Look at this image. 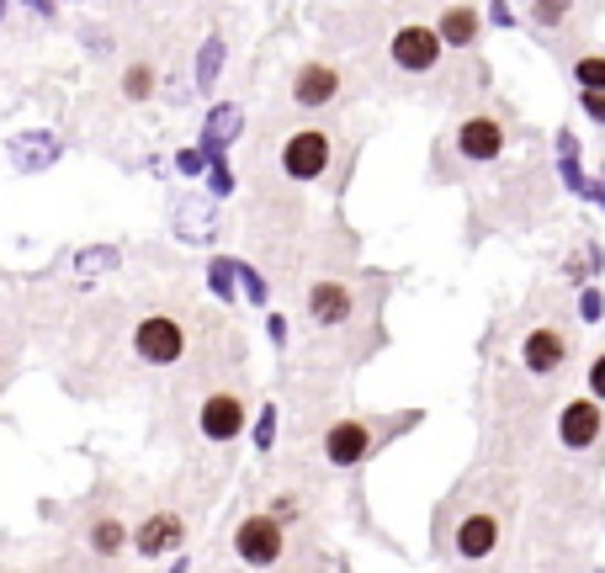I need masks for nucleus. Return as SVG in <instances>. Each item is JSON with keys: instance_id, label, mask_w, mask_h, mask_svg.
Returning <instances> with one entry per match:
<instances>
[{"instance_id": "obj_1", "label": "nucleus", "mask_w": 605, "mask_h": 573, "mask_svg": "<svg viewBox=\"0 0 605 573\" xmlns=\"http://www.w3.org/2000/svg\"><path fill=\"white\" fill-rule=\"evenodd\" d=\"M334 159V139L324 128H298V133H287V144H282V170L293 176V181H319L324 170H330Z\"/></svg>"}, {"instance_id": "obj_2", "label": "nucleus", "mask_w": 605, "mask_h": 573, "mask_svg": "<svg viewBox=\"0 0 605 573\" xmlns=\"http://www.w3.org/2000/svg\"><path fill=\"white\" fill-rule=\"evenodd\" d=\"M133 351L154 366H170L182 362L186 351V324L176 313H150V319H139V330H133Z\"/></svg>"}, {"instance_id": "obj_3", "label": "nucleus", "mask_w": 605, "mask_h": 573, "mask_svg": "<svg viewBox=\"0 0 605 573\" xmlns=\"http://www.w3.org/2000/svg\"><path fill=\"white\" fill-rule=\"evenodd\" d=\"M282 542H287V531H282L276 515H244L240 531H234V552H240L250 569H272L276 558H282Z\"/></svg>"}, {"instance_id": "obj_4", "label": "nucleus", "mask_w": 605, "mask_h": 573, "mask_svg": "<svg viewBox=\"0 0 605 573\" xmlns=\"http://www.w3.org/2000/svg\"><path fill=\"white\" fill-rule=\"evenodd\" d=\"M388 59L404 75H425V69H436V59H441V37H436V27H425V22H404L394 32V43H388Z\"/></svg>"}, {"instance_id": "obj_5", "label": "nucleus", "mask_w": 605, "mask_h": 573, "mask_svg": "<svg viewBox=\"0 0 605 573\" xmlns=\"http://www.w3.org/2000/svg\"><path fill=\"white\" fill-rule=\"evenodd\" d=\"M605 430V409L595 398H574V404H563V415H558V441L569 447V452H584V447H595Z\"/></svg>"}, {"instance_id": "obj_6", "label": "nucleus", "mask_w": 605, "mask_h": 573, "mask_svg": "<svg viewBox=\"0 0 605 573\" xmlns=\"http://www.w3.org/2000/svg\"><path fill=\"white\" fill-rule=\"evenodd\" d=\"M372 447H377V430H372L366 420H334L330 430H324V456H330L334 467L362 462Z\"/></svg>"}, {"instance_id": "obj_7", "label": "nucleus", "mask_w": 605, "mask_h": 573, "mask_svg": "<svg viewBox=\"0 0 605 573\" xmlns=\"http://www.w3.org/2000/svg\"><path fill=\"white\" fill-rule=\"evenodd\" d=\"M351 313H356V293L345 282H314L308 287V319L314 324L340 330V324H351Z\"/></svg>"}, {"instance_id": "obj_8", "label": "nucleus", "mask_w": 605, "mask_h": 573, "mask_svg": "<svg viewBox=\"0 0 605 573\" xmlns=\"http://www.w3.org/2000/svg\"><path fill=\"white\" fill-rule=\"evenodd\" d=\"M457 150L468 154V159H494V154H505V122L488 118V112H473V118L457 128Z\"/></svg>"}, {"instance_id": "obj_9", "label": "nucleus", "mask_w": 605, "mask_h": 573, "mask_svg": "<svg viewBox=\"0 0 605 573\" xmlns=\"http://www.w3.org/2000/svg\"><path fill=\"white\" fill-rule=\"evenodd\" d=\"M244 430V398L240 393H208L202 398V436L208 441H234Z\"/></svg>"}, {"instance_id": "obj_10", "label": "nucleus", "mask_w": 605, "mask_h": 573, "mask_svg": "<svg viewBox=\"0 0 605 573\" xmlns=\"http://www.w3.org/2000/svg\"><path fill=\"white\" fill-rule=\"evenodd\" d=\"M334 96H340V69H334V64L314 59L293 75V101H298V107H330Z\"/></svg>"}, {"instance_id": "obj_11", "label": "nucleus", "mask_w": 605, "mask_h": 573, "mask_svg": "<svg viewBox=\"0 0 605 573\" xmlns=\"http://www.w3.org/2000/svg\"><path fill=\"white\" fill-rule=\"evenodd\" d=\"M563 356H569V340L552 330V324L531 330V334H526V345H520V362H526V372H537V377L558 372V366H563Z\"/></svg>"}, {"instance_id": "obj_12", "label": "nucleus", "mask_w": 605, "mask_h": 573, "mask_svg": "<svg viewBox=\"0 0 605 573\" xmlns=\"http://www.w3.org/2000/svg\"><path fill=\"white\" fill-rule=\"evenodd\" d=\"M176 542H182V515H170V510L150 515V520L133 531V547H139L144 558H160V552H170Z\"/></svg>"}, {"instance_id": "obj_13", "label": "nucleus", "mask_w": 605, "mask_h": 573, "mask_svg": "<svg viewBox=\"0 0 605 573\" xmlns=\"http://www.w3.org/2000/svg\"><path fill=\"white\" fill-rule=\"evenodd\" d=\"M494 542H499V520H494L488 510L468 515V520L457 526V552H462V558H488Z\"/></svg>"}, {"instance_id": "obj_14", "label": "nucleus", "mask_w": 605, "mask_h": 573, "mask_svg": "<svg viewBox=\"0 0 605 573\" xmlns=\"http://www.w3.org/2000/svg\"><path fill=\"white\" fill-rule=\"evenodd\" d=\"M128 526H122L118 515H96L91 520V531H86V542H91V552H101V558H112V552H122L128 547Z\"/></svg>"}, {"instance_id": "obj_15", "label": "nucleus", "mask_w": 605, "mask_h": 573, "mask_svg": "<svg viewBox=\"0 0 605 573\" xmlns=\"http://www.w3.org/2000/svg\"><path fill=\"white\" fill-rule=\"evenodd\" d=\"M473 32H479V16H473V11H447L436 37H447V43H473Z\"/></svg>"}, {"instance_id": "obj_16", "label": "nucleus", "mask_w": 605, "mask_h": 573, "mask_svg": "<svg viewBox=\"0 0 605 573\" xmlns=\"http://www.w3.org/2000/svg\"><path fill=\"white\" fill-rule=\"evenodd\" d=\"M574 75H579V86H584V91H601L605 96V54H584V59L574 64Z\"/></svg>"}, {"instance_id": "obj_17", "label": "nucleus", "mask_w": 605, "mask_h": 573, "mask_svg": "<svg viewBox=\"0 0 605 573\" xmlns=\"http://www.w3.org/2000/svg\"><path fill=\"white\" fill-rule=\"evenodd\" d=\"M154 91V69L150 64H133L128 75H122V96H133V101H144Z\"/></svg>"}, {"instance_id": "obj_18", "label": "nucleus", "mask_w": 605, "mask_h": 573, "mask_svg": "<svg viewBox=\"0 0 605 573\" xmlns=\"http://www.w3.org/2000/svg\"><path fill=\"white\" fill-rule=\"evenodd\" d=\"M590 393H595V404H605V351L590 362Z\"/></svg>"}, {"instance_id": "obj_19", "label": "nucleus", "mask_w": 605, "mask_h": 573, "mask_svg": "<svg viewBox=\"0 0 605 573\" xmlns=\"http://www.w3.org/2000/svg\"><path fill=\"white\" fill-rule=\"evenodd\" d=\"M584 112H590L595 122H605V96L601 91H584Z\"/></svg>"}]
</instances>
